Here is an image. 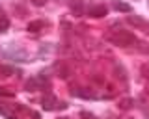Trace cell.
Returning <instances> with one entry per match:
<instances>
[{
	"label": "cell",
	"mask_w": 149,
	"mask_h": 119,
	"mask_svg": "<svg viewBox=\"0 0 149 119\" xmlns=\"http://www.w3.org/2000/svg\"><path fill=\"white\" fill-rule=\"evenodd\" d=\"M116 7H117V9H121V11H129V9H131V7L125 6V4H116Z\"/></svg>",
	"instance_id": "6da1fadb"
}]
</instances>
